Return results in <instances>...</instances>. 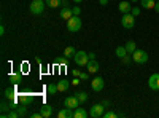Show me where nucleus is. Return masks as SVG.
<instances>
[{
    "instance_id": "nucleus-20",
    "label": "nucleus",
    "mask_w": 159,
    "mask_h": 118,
    "mask_svg": "<svg viewBox=\"0 0 159 118\" xmlns=\"http://www.w3.org/2000/svg\"><path fill=\"white\" fill-rule=\"evenodd\" d=\"M8 78H10V82H11L13 85H18V83L22 82V75H21V73H10Z\"/></svg>"
},
{
    "instance_id": "nucleus-10",
    "label": "nucleus",
    "mask_w": 159,
    "mask_h": 118,
    "mask_svg": "<svg viewBox=\"0 0 159 118\" xmlns=\"http://www.w3.org/2000/svg\"><path fill=\"white\" fill-rule=\"evenodd\" d=\"M91 86H92V89H94L96 93H99V91H102V89H103V86H105V82H103V78H102V77H96L94 80L91 82Z\"/></svg>"
},
{
    "instance_id": "nucleus-14",
    "label": "nucleus",
    "mask_w": 159,
    "mask_h": 118,
    "mask_svg": "<svg viewBox=\"0 0 159 118\" xmlns=\"http://www.w3.org/2000/svg\"><path fill=\"white\" fill-rule=\"evenodd\" d=\"M72 16H73V10L69 8V7H62V10H61V18H62V19H70Z\"/></svg>"
},
{
    "instance_id": "nucleus-11",
    "label": "nucleus",
    "mask_w": 159,
    "mask_h": 118,
    "mask_svg": "<svg viewBox=\"0 0 159 118\" xmlns=\"http://www.w3.org/2000/svg\"><path fill=\"white\" fill-rule=\"evenodd\" d=\"M32 99H34V97H32L30 93H24V94L21 93V94L18 96V102H19V104H24V106H29V104L32 102Z\"/></svg>"
},
{
    "instance_id": "nucleus-15",
    "label": "nucleus",
    "mask_w": 159,
    "mask_h": 118,
    "mask_svg": "<svg viewBox=\"0 0 159 118\" xmlns=\"http://www.w3.org/2000/svg\"><path fill=\"white\" fill-rule=\"evenodd\" d=\"M69 88H70V82H69V80L62 78V80L57 82V89L61 91V93H64V91H69Z\"/></svg>"
},
{
    "instance_id": "nucleus-4",
    "label": "nucleus",
    "mask_w": 159,
    "mask_h": 118,
    "mask_svg": "<svg viewBox=\"0 0 159 118\" xmlns=\"http://www.w3.org/2000/svg\"><path fill=\"white\" fill-rule=\"evenodd\" d=\"M73 61L78 64V65H88V62L91 61L89 59V54H86V51H76V54L73 56Z\"/></svg>"
},
{
    "instance_id": "nucleus-42",
    "label": "nucleus",
    "mask_w": 159,
    "mask_h": 118,
    "mask_svg": "<svg viewBox=\"0 0 159 118\" xmlns=\"http://www.w3.org/2000/svg\"><path fill=\"white\" fill-rule=\"evenodd\" d=\"M130 2H132V3H135V2H137V0H130Z\"/></svg>"
},
{
    "instance_id": "nucleus-29",
    "label": "nucleus",
    "mask_w": 159,
    "mask_h": 118,
    "mask_svg": "<svg viewBox=\"0 0 159 118\" xmlns=\"http://www.w3.org/2000/svg\"><path fill=\"white\" fill-rule=\"evenodd\" d=\"M140 11H142V8H140V7H132V10H130V13H132V15H134L135 18L140 15Z\"/></svg>"
},
{
    "instance_id": "nucleus-22",
    "label": "nucleus",
    "mask_w": 159,
    "mask_h": 118,
    "mask_svg": "<svg viewBox=\"0 0 159 118\" xmlns=\"http://www.w3.org/2000/svg\"><path fill=\"white\" fill-rule=\"evenodd\" d=\"M126 50H127V53L129 54H132V53H134V51L137 50V45H135V42L134 40H129V42H126Z\"/></svg>"
},
{
    "instance_id": "nucleus-33",
    "label": "nucleus",
    "mask_w": 159,
    "mask_h": 118,
    "mask_svg": "<svg viewBox=\"0 0 159 118\" xmlns=\"http://www.w3.org/2000/svg\"><path fill=\"white\" fill-rule=\"evenodd\" d=\"M80 13H81V8H80V7H73V16H80Z\"/></svg>"
},
{
    "instance_id": "nucleus-6",
    "label": "nucleus",
    "mask_w": 159,
    "mask_h": 118,
    "mask_svg": "<svg viewBox=\"0 0 159 118\" xmlns=\"http://www.w3.org/2000/svg\"><path fill=\"white\" fill-rule=\"evenodd\" d=\"M103 110H105L103 104H94V106L91 107V110H89V116H92V118H100V116H103Z\"/></svg>"
},
{
    "instance_id": "nucleus-1",
    "label": "nucleus",
    "mask_w": 159,
    "mask_h": 118,
    "mask_svg": "<svg viewBox=\"0 0 159 118\" xmlns=\"http://www.w3.org/2000/svg\"><path fill=\"white\" fill-rule=\"evenodd\" d=\"M121 26L124 29H134L135 26V16L132 13H124L123 18H121Z\"/></svg>"
},
{
    "instance_id": "nucleus-41",
    "label": "nucleus",
    "mask_w": 159,
    "mask_h": 118,
    "mask_svg": "<svg viewBox=\"0 0 159 118\" xmlns=\"http://www.w3.org/2000/svg\"><path fill=\"white\" fill-rule=\"evenodd\" d=\"M73 2H75V3H81V2H83V0H73Z\"/></svg>"
},
{
    "instance_id": "nucleus-5",
    "label": "nucleus",
    "mask_w": 159,
    "mask_h": 118,
    "mask_svg": "<svg viewBox=\"0 0 159 118\" xmlns=\"http://www.w3.org/2000/svg\"><path fill=\"white\" fill-rule=\"evenodd\" d=\"M45 5H46L45 0H34L30 3V11L34 15H42L43 10H45Z\"/></svg>"
},
{
    "instance_id": "nucleus-18",
    "label": "nucleus",
    "mask_w": 159,
    "mask_h": 118,
    "mask_svg": "<svg viewBox=\"0 0 159 118\" xmlns=\"http://www.w3.org/2000/svg\"><path fill=\"white\" fill-rule=\"evenodd\" d=\"M119 11H121L123 13V15H124V13H130V10H132V5H130V0H129V2H121V3H119Z\"/></svg>"
},
{
    "instance_id": "nucleus-13",
    "label": "nucleus",
    "mask_w": 159,
    "mask_h": 118,
    "mask_svg": "<svg viewBox=\"0 0 159 118\" xmlns=\"http://www.w3.org/2000/svg\"><path fill=\"white\" fill-rule=\"evenodd\" d=\"M86 69H88L91 73H96L100 67H99V62H97L96 59H91V61L88 62V65H86Z\"/></svg>"
},
{
    "instance_id": "nucleus-37",
    "label": "nucleus",
    "mask_w": 159,
    "mask_h": 118,
    "mask_svg": "<svg viewBox=\"0 0 159 118\" xmlns=\"http://www.w3.org/2000/svg\"><path fill=\"white\" fill-rule=\"evenodd\" d=\"M99 3H100L102 7H105V5H107V3H108V0H99Z\"/></svg>"
},
{
    "instance_id": "nucleus-17",
    "label": "nucleus",
    "mask_w": 159,
    "mask_h": 118,
    "mask_svg": "<svg viewBox=\"0 0 159 118\" xmlns=\"http://www.w3.org/2000/svg\"><path fill=\"white\" fill-rule=\"evenodd\" d=\"M140 5H142V8H145V10H154L156 0H140Z\"/></svg>"
},
{
    "instance_id": "nucleus-23",
    "label": "nucleus",
    "mask_w": 159,
    "mask_h": 118,
    "mask_svg": "<svg viewBox=\"0 0 159 118\" xmlns=\"http://www.w3.org/2000/svg\"><path fill=\"white\" fill-rule=\"evenodd\" d=\"M115 53H116V56H118L119 59H123V58L127 54V50H126V46H118V48L115 50Z\"/></svg>"
},
{
    "instance_id": "nucleus-43",
    "label": "nucleus",
    "mask_w": 159,
    "mask_h": 118,
    "mask_svg": "<svg viewBox=\"0 0 159 118\" xmlns=\"http://www.w3.org/2000/svg\"><path fill=\"white\" fill-rule=\"evenodd\" d=\"M156 2H159V0H156Z\"/></svg>"
},
{
    "instance_id": "nucleus-38",
    "label": "nucleus",
    "mask_w": 159,
    "mask_h": 118,
    "mask_svg": "<svg viewBox=\"0 0 159 118\" xmlns=\"http://www.w3.org/2000/svg\"><path fill=\"white\" fill-rule=\"evenodd\" d=\"M154 11L159 13V2H156V5H154Z\"/></svg>"
},
{
    "instance_id": "nucleus-39",
    "label": "nucleus",
    "mask_w": 159,
    "mask_h": 118,
    "mask_svg": "<svg viewBox=\"0 0 159 118\" xmlns=\"http://www.w3.org/2000/svg\"><path fill=\"white\" fill-rule=\"evenodd\" d=\"M62 7H69V2H67V0H62Z\"/></svg>"
},
{
    "instance_id": "nucleus-40",
    "label": "nucleus",
    "mask_w": 159,
    "mask_h": 118,
    "mask_svg": "<svg viewBox=\"0 0 159 118\" xmlns=\"http://www.w3.org/2000/svg\"><path fill=\"white\" fill-rule=\"evenodd\" d=\"M89 59H96V54L94 53H89Z\"/></svg>"
},
{
    "instance_id": "nucleus-7",
    "label": "nucleus",
    "mask_w": 159,
    "mask_h": 118,
    "mask_svg": "<svg viewBox=\"0 0 159 118\" xmlns=\"http://www.w3.org/2000/svg\"><path fill=\"white\" fill-rule=\"evenodd\" d=\"M80 99L76 97V94L75 96H69V97H65L64 99V107H69V109H72V110H75L76 107H80Z\"/></svg>"
},
{
    "instance_id": "nucleus-34",
    "label": "nucleus",
    "mask_w": 159,
    "mask_h": 118,
    "mask_svg": "<svg viewBox=\"0 0 159 118\" xmlns=\"http://www.w3.org/2000/svg\"><path fill=\"white\" fill-rule=\"evenodd\" d=\"M80 78H81V80H88L89 73H88V72H81V73H80Z\"/></svg>"
},
{
    "instance_id": "nucleus-12",
    "label": "nucleus",
    "mask_w": 159,
    "mask_h": 118,
    "mask_svg": "<svg viewBox=\"0 0 159 118\" xmlns=\"http://www.w3.org/2000/svg\"><path fill=\"white\" fill-rule=\"evenodd\" d=\"M73 115H75V110H72V109H69V107L59 110V113H57L59 118H73Z\"/></svg>"
},
{
    "instance_id": "nucleus-28",
    "label": "nucleus",
    "mask_w": 159,
    "mask_h": 118,
    "mask_svg": "<svg viewBox=\"0 0 159 118\" xmlns=\"http://www.w3.org/2000/svg\"><path fill=\"white\" fill-rule=\"evenodd\" d=\"M57 91H59V89H57V83H49V85H48V93H49V94H56Z\"/></svg>"
},
{
    "instance_id": "nucleus-16",
    "label": "nucleus",
    "mask_w": 159,
    "mask_h": 118,
    "mask_svg": "<svg viewBox=\"0 0 159 118\" xmlns=\"http://www.w3.org/2000/svg\"><path fill=\"white\" fill-rule=\"evenodd\" d=\"M40 112H42L43 118H49V116L52 115V107L48 106V104H43V106L40 107Z\"/></svg>"
},
{
    "instance_id": "nucleus-3",
    "label": "nucleus",
    "mask_w": 159,
    "mask_h": 118,
    "mask_svg": "<svg viewBox=\"0 0 159 118\" xmlns=\"http://www.w3.org/2000/svg\"><path fill=\"white\" fill-rule=\"evenodd\" d=\"M67 29L70 32H78L81 29V19L78 16H72L70 19H67Z\"/></svg>"
},
{
    "instance_id": "nucleus-25",
    "label": "nucleus",
    "mask_w": 159,
    "mask_h": 118,
    "mask_svg": "<svg viewBox=\"0 0 159 118\" xmlns=\"http://www.w3.org/2000/svg\"><path fill=\"white\" fill-rule=\"evenodd\" d=\"M46 2V5L49 7V8H57L61 3H62V0H45Z\"/></svg>"
},
{
    "instance_id": "nucleus-32",
    "label": "nucleus",
    "mask_w": 159,
    "mask_h": 118,
    "mask_svg": "<svg viewBox=\"0 0 159 118\" xmlns=\"http://www.w3.org/2000/svg\"><path fill=\"white\" fill-rule=\"evenodd\" d=\"M121 61H123V62H124V64H129V62H130V61H132V54H130V56H129V53H127V54H126V56H124V58H123V59H121Z\"/></svg>"
},
{
    "instance_id": "nucleus-21",
    "label": "nucleus",
    "mask_w": 159,
    "mask_h": 118,
    "mask_svg": "<svg viewBox=\"0 0 159 118\" xmlns=\"http://www.w3.org/2000/svg\"><path fill=\"white\" fill-rule=\"evenodd\" d=\"M75 54H76V50H75L73 46H67V48L64 50V56H65V58H69V59H72Z\"/></svg>"
},
{
    "instance_id": "nucleus-24",
    "label": "nucleus",
    "mask_w": 159,
    "mask_h": 118,
    "mask_svg": "<svg viewBox=\"0 0 159 118\" xmlns=\"http://www.w3.org/2000/svg\"><path fill=\"white\" fill-rule=\"evenodd\" d=\"M76 97L80 99V102H86L88 99H89V96H88V93H86V91H80V93H76Z\"/></svg>"
},
{
    "instance_id": "nucleus-9",
    "label": "nucleus",
    "mask_w": 159,
    "mask_h": 118,
    "mask_svg": "<svg viewBox=\"0 0 159 118\" xmlns=\"http://www.w3.org/2000/svg\"><path fill=\"white\" fill-rule=\"evenodd\" d=\"M148 86L153 91H159V73H153L148 78Z\"/></svg>"
},
{
    "instance_id": "nucleus-8",
    "label": "nucleus",
    "mask_w": 159,
    "mask_h": 118,
    "mask_svg": "<svg viewBox=\"0 0 159 118\" xmlns=\"http://www.w3.org/2000/svg\"><path fill=\"white\" fill-rule=\"evenodd\" d=\"M18 93H16V86H10L5 89V99L13 101V102H18Z\"/></svg>"
},
{
    "instance_id": "nucleus-31",
    "label": "nucleus",
    "mask_w": 159,
    "mask_h": 118,
    "mask_svg": "<svg viewBox=\"0 0 159 118\" xmlns=\"http://www.w3.org/2000/svg\"><path fill=\"white\" fill-rule=\"evenodd\" d=\"M118 116V113H115V112H103V118H116Z\"/></svg>"
},
{
    "instance_id": "nucleus-35",
    "label": "nucleus",
    "mask_w": 159,
    "mask_h": 118,
    "mask_svg": "<svg viewBox=\"0 0 159 118\" xmlns=\"http://www.w3.org/2000/svg\"><path fill=\"white\" fill-rule=\"evenodd\" d=\"M72 73H73V77H80V73H81V72H80L78 69H73V70H72Z\"/></svg>"
},
{
    "instance_id": "nucleus-2",
    "label": "nucleus",
    "mask_w": 159,
    "mask_h": 118,
    "mask_svg": "<svg viewBox=\"0 0 159 118\" xmlns=\"http://www.w3.org/2000/svg\"><path fill=\"white\" fill-rule=\"evenodd\" d=\"M132 61L137 62V64H145L148 61V53L145 50H135L132 53Z\"/></svg>"
},
{
    "instance_id": "nucleus-27",
    "label": "nucleus",
    "mask_w": 159,
    "mask_h": 118,
    "mask_svg": "<svg viewBox=\"0 0 159 118\" xmlns=\"http://www.w3.org/2000/svg\"><path fill=\"white\" fill-rule=\"evenodd\" d=\"M0 109H2V113H8L11 109V102H2V106H0Z\"/></svg>"
},
{
    "instance_id": "nucleus-36",
    "label": "nucleus",
    "mask_w": 159,
    "mask_h": 118,
    "mask_svg": "<svg viewBox=\"0 0 159 118\" xmlns=\"http://www.w3.org/2000/svg\"><path fill=\"white\" fill-rule=\"evenodd\" d=\"M0 35H5V26H0Z\"/></svg>"
},
{
    "instance_id": "nucleus-26",
    "label": "nucleus",
    "mask_w": 159,
    "mask_h": 118,
    "mask_svg": "<svg viewBox=\"0 0 159 118\" xmlns=\"http://www.w3.org/2000/svg\"><path fill=\"white\" fill-rule=\"evenodd\" d=\"M16 112L19 113V116H25V115H27V107H25L24 104H21V106L16 107Z\"/></svg>"
},
{
    "instance_id": "nucleus-19",
    "label": "nucleus",
    "mask_w": 159,
    "mask_h": 118,
    "mask_svg": "<svg viewBox=\"0 0 159 118\" xmlns=\"http://www.w3.org/2000/svg\"><path fill=\"white\" fill-rule=\"evenodd\" d=\"M86 116H89V113H88L83 107H76V109H75L73 118H86Z\"/></svg>"
},
{
    "instance_id": "nucleus-30",
    "label": "nucleus",
    "mask_w": 159,
    "mask_h": 118,
    "mask_svg": "<svg viewBox=\"0 0 159 118\" xmlns=\"http://www.w3.org/2000/svg\"><path fill=\"white\" fill-rule=\"evenodd\" d=\"M56 62L61 64V65H67V64H69V58H65V56H64V58H59Z\"/></svg>"
}]
</instances>
